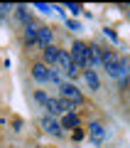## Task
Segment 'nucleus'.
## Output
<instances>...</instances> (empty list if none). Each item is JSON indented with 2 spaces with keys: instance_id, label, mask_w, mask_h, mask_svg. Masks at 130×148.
Masks as SVG:
<instances>
[{
  "instance_id": "ddd939ff",
  "label": "nucleus",
  "mask_w": 130,
  "mask_h": 148,
  "mask_svg": "<svg viewBox=\"0 0 130 148\" xmlns=\"http://www.w3.org/2000/svg\"><path fill=\"white\" fill-rule=\"evenodd\" d=\"M27 8H17V17H20L22 22H27V25H30V12H25Z\"/></svg>"
},
{
  "instance_id": "1a4fd4ad",
  "label": "nucleus",
  "mask_w": 130,
  "mask_h": 148,
  "mask_svg": "<svg viewBox=\"0 0 130 148\" xmlns=\"http://www.w3.org/2000/svg\"><path fill=\"white\" fill-rule=\"evenodd\" d=\"M42 126H44V131H47V133H52V136H62V128H59V123L54 121L52 116H44Z\"/></svg>"
},
{
  "instance_id": "20e7f679",
  "label": "nucleus",
  "mask_w": 130,
  "mask_h": 148,
  "mask_svg": "<svg viewBox=\"0 0 130 148\" xmlns=\"http://www.w3.org/2000/svg\"><path fill=\"white\" fill-rule=\"evenodd\" d=\"M59 94H62L64 101H69V104H74V106L81 104V99H83L81 91H79L74 84H59Z\"/></svg>"
},
{
  "instance_id": "39448f33",
  "label": "nucleus",
  "mask_w": 130,
  "mask_h": 148,
  "mask_svg": "<svg viewBox=\"0 0 130 148\" xmlns=\"http://www.w3.org/2000/svg\"><path fill=\"white\" fill-rule=\"evenodd\" d=\"M59 67H62L64 72L69 74V77H76V74H79V67L74 64L71 54H69V52H64V49H62V57H59Z\"/></svg>"
},
{
  "instance_id": "dca6fc26",
  "label": "nucleus",
  "mask_w": 130,
  "mask_h": 148,
  "mask_svg": "<svg viewBox=\"0 0 130 148\" xmlns=\"http://www.w3.org/2000/svg\"><path fill=\"white\" fill-rule=\"evenodd\" d=\"M128 79H130V74H128Z\"/></svg>"
},
{
  "instance_id": "0eeeda50",
  "label": "nucleus",
  "mask_w": 130,
  "mask_h": 148,
  "mask_svg": "<svg viewBox=\"0 0 130 148\" xmlns=\"http://www.w3.org/2000/svg\"><path fill=\"white\" fill-rule=\"evenodd\" d=\"M37 40H39V47H49L52 45V30L49 27H37Z\"/></svg>"
},
{
  "instance_id": "9b49d317",
  "label": "nucleus",
  "mask_w": 130,
  "mask_h": 148,
  "mask_svg": "<svg viewBox=\"0 0 130 148\" xmlns=\"http://www.w3.org/2000/svg\"><path fill=\"white\" fill-rule=\"evenodd\" d=\"M25 40L30 45H39V40H37V27L35 25H25Z\"/></svg>"
},
{
  "instance_id": "4468645a",
  "label": "nucleus",
  "mask_w": 130,
  "mask_h": 148,
  "mask_svg": "<svg viewBox=\"0 0 130 148\" xmlns=\"http://www.w3.org/2000/svg\"><path fill=\"white\" fill-rule=\"evenodd\" d=\"M47 99H49V96H44L42 91H37V101H42V104H47Z\"/></svg>"
},
{
  "instance_id": "6e6552de",
  "label": "nucleus",
  "mask_w": 130,
  "mask_h": 148,
  "mask_svg": "<svg viewBox=\"0 0 130 148\" xmlns=\"http://www.w3.org/2000/svg\"><path fill=\"white\" fill-rule=\"evenodd\" d=\"M89 136L93 138L96 143H101V141L106 138V128L101 126V123H89Z\"/></svg>"
},
{
  "instance_id": "7ed1b4c3",
  "label": "nucleus",
  "mask_w": 130,
  "mask_h": 148,
  "mask_svg": "<svg viewBox=\"0 0 130 148\" xmlns=\"http://www.w3.org/2000/svg\"><path fill=\"white\" fill-rule=\"evenodd\" d=\"M32 77H35L39 84H44V82H59V74L52 72V69H47L44 64H35V67H32Z\"/></svg>"
},
{
  "instance_id": "9d476101",
  "label": "nucleus",
  "mask_w": 130,
  "mask_h": 148,
  "mask_svg": "<svg viewBox=\"0 0 130 148\" xmlns=\"http://www.w3.org/2000/svg\"><path fill=\"white\" fill-rule=\"evenodd\" d=\"M83 79H86V84H89V89H98L101 86V82H98V74L93 72V69H86V72H83Z\"/></svg>"
},
{
  "instance_id": "f03ea898",
  "label": "nucleus",
  "mask_w": 130,
  "mask_h": 148,
  "mask_svg": "<svg viewBox=\"0 0 130 148\" xmlns=\"http://www.w3.org/2000/svg\"><path fill=\"white\" fill-rule=\"evenodd\" d=\"M69 54L79 69H91V47H86L83 42H74Z\"/></svg>"
},
{
  "instance_id": "f8f14e48",
  "label": "nucleus",
  "mask_w": 130,
  "mask_h": 148,
  "mask_svg": "<svg viewBox=\"0 0 130 148\" xmlns=\"http://www.w3.org/2000/svg\"><path fill=\"white\" fill-rule=\"evenodd\" d=\"M64 126H66V128L79 126V119H76V114H66V116H64Z\"/></svg>"
},
{
  "instance_id": "f257e3e1",
  "label": "nucleus",
  "mask_w": 130,
  "mask_h": 148,
  "mask_svg": "<svg viewBox=\"0 0 130 148\" xmlns=\"http://www.w3.org/2000/svg\"><path fill=\"white\" fill-rule=\"evenodd\" d=\"M103 67L113 79H125L130 74V62H125V57L115 52H103Z\"/></svg>"
},
{
  "instance_id": "2eb2a0df",
  "label": "nucleus",
  "mask_w": 130,
  "mask_h": 148,
  "mask_svg": "<svg viewBox=\"0 0 130 148\" xmlns=\"http://www.w3.org/2000/svg\"><path fill=\"white\" fill-rule=\"evenodd\" d=\"M69 10H71L74 15H79V12H81V8H79V5H69Z\"/></svg>"
},
{
  "instance_id": "423d86ee",
  "label": "nucleus",
  "mask_w": 130,
  "mask_h": 148,
  "mask_svg": "<svg viewBox=\"0 0 130 148\" xmlns=\"http://www.w3.org/2000/svg\"><path fill=\"white\" fill-rule=\"evenodd\" d=\"M42 54H44V62H47V64H59L62 49H57L54 45H49V47H44V49H42Z\"/></svg>"
}]
</instances>
